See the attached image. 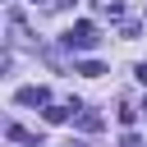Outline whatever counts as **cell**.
<instances>
[{
  "label": "cell",
  "instance_id": "cell-1",
  "mask_svg": "<svg viewBox=\"0 0 147 147\" xmlns=\"http://www.w3.org/2000/svg\"><path fill=\"white\" fill-rule=\"evenodd\" d=\"M64 46H69V51H92V46H96V28H92L87 18H78V23L64 32Z\"/></svg>",
  "mask_w": 147,
  "mask_h": 147
},
{
  "label": "cell",
  "instance_id": "cell-2",
  "mask_svg": "<svg viewBox=\"0 0 147 147\" xmlns=\"http://www.w3.org/2000/svg\"><path fill=\"white\" fill-rule=\"evenodd\" d=\"M41 101H51L46 87H23V92H18V106H41Z\"/></svg>",
  "mask_w": 147,
  "mask_h": 147
},
{
  "label": "cell",
  "instance_id": "cell-3",
  "mask_svg": "<svg viewBox=\"0 0 147 147\" xmlns=\"http://www.w3.org/2000/svg\"><path fill=\"white\" fill-rule=\"evenodd\" d=\"M78 124H83V133H96V129H101V115H96V110H83Z\"/></svg>",
  "mask_w": 147,
  "mask_h": 147
},
{
  "label": "cell",
  "instance_id": "cell-4",
  "mask_svg": "<svg viewBox=\"0 0 147 147\" xmlns=\"http://www.w3.org/2000/svg\"><path fill=\"white\" fill-rule=\"evenodd\" d=\"M78 74H83V78H101V74H106V69H101V64H96V60H83V64H78Z\"/></svg>",
  "mask_w": 147,
  "mask_h": 147
},
{
  "label": "cell",
  "instance_id": "cell-5",
  "mask_svg": "<svg viewBox=\"0 0 147 147\" xmlns=\"http://www.w3.org/2000/svg\"><path fill=\"white\" fill-rule=\"evenodd\" d=\"M138 83H147V64H138Z\"/></svg>",
  "mask_w": 147,
  "mask_h": 147
},
{
  "label": "cell",
  "instance_id": "cell-6",
  "mask_svg": "<svg viewBox=\"0 0 147 147\" xmlns=\"http://www.w3.org/2000/svg\"><path fill=\"white\" fill-rule=\"evenodd\" d=\"M64 147H87V142H78V138H69V142H64Z\"/></svg>",
  "mask_w": 147,
  "mask_h": 147
},
{
  "label": "cell",
  "instance_id": "cell-7",
  "mask_svg": "<svg viewBox=\"0 0 147 147\" xmlns=\"http://www.w3.org/2000/svg\"><path fill=\"white\" fill-rule=\"evenodd\" d=\"M32 5H41V0H32Z\"/></svg>",
  "mask_w": 147,
  "mask_h": 147
}]
</instances>
